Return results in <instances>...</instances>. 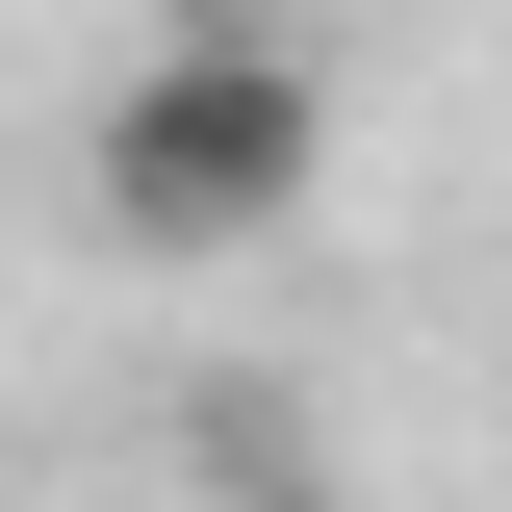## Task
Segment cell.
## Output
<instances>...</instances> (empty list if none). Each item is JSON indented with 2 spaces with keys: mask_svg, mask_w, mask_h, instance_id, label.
<instances>
[{
  "mask_svg": "<svg viewBox=\"0 0 512 512\" xmlns=\"http://www.w3.org/2000/svg\"><path fill=\"white\" fill-rule=\"evenodd\" d=\"M308 180H333V52L256 26V0H180L154 52L103 77V128H77V205H103L128 256H282Z\"/></svg>",
  "mask_w": 512,
  "mask_h": 512,
  "instance_id": "cell-1",
  "label": "cell"
}]
</instances>
